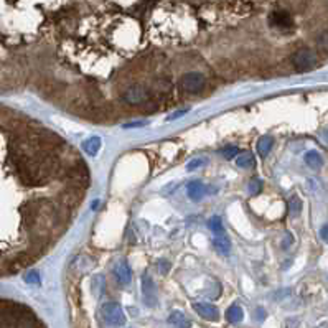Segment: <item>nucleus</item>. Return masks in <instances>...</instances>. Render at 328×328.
I'll return each mask as SVG.
<instances>
[{
    "label": "nucleus",
    "instance_id": "nucleus-1",
    "mask_svg": "<svg viewBox=\"0 0 328 328\" xmlns=\"http://www.w3.org/2000/svg\"><path fill=\"white\" fill-rule=\"evenodd\" d=\"M292 64H294L299 71L307 73V71H312L317 66L318 58L315 55V51H312L310 48H300L292 55Z\"/></svg>",
    "mask_w": 328,
    "mask_h": 328
},
{
    "label": "nucleus",
    "instance_id": "nucleus-2",
    "mask_svg": "<svg viewBox=\"0 0 328 328\" xmlns=\"http://www.w3.org/2000/svg\"><path fill=\"white\" fill-rule=\"evenodd\" d=\"M101 315L107 325H112V326H121L126 323V315H124L122 308L119 303L116 302H107L101 308Z\"/></svg>",
    "mask_w": 328,
    "mask_h": 328
},
{
    "label": "nucleus",
    "instance_id": "nucleus-3",
    "mask_svg": "<svg viewBox=\"0 0 328 328\" xmlns=\"http://www.w3.org/2000/svg\"><path fill=\"white\" fill-rule=\"evenodd\" d=\"M205 76L201 73H196V71H190V73L183 74L182 79H180V85L182 89L187 93H198L205 86Z\"/></svg>",
    "mask_w": 328,
    "mask_h": 328
},
{
    "label": "nucleus",
    "instance_id": "nucleus-4",
    "mask_svg": "<svg viewBox=\"0 0 328 328\" xmlns=\"http://www.w3.org/2000/svg\"><path fill=\"white\" fill-rule=\"evenodd\" d=\"M269 23L271 27L277 28V30H292L294 28V19H292V15L287 14V12L284 10H276L272 12L271 17H269Z\"/></svg>",
    "mask_w": 328,
    "mask_h": 328
},
{
    "label": "nucleus",
    "instance_id": "nucleus-5",
    "mask_svg": "<svg viewBox=\"0 0 328 328\" xmlns=\"http://www.w3.org/2000/svg\"><path fill=\"white\" fill-rule=\"evenodd\" d=\"M147 98H148L147 89L139 85L130 86L127 91L124 93V101L129 104H140V103H144V101H147Z\"/></svg>",
    "mask_w": 328,
    "mask_h": 328
},
{
    "label": "nucleus",
    "instance_id": "nucleus-6",
    "mask_svg": "<svg viewBox=\"0 0 328 328\" xmlns=\"http://www.w3.org/2000/svg\"><path fill=\"white\" fill-rule=\"evenodd\" d=\"M193 310L200 315L201 318L210 320V321H216L219 320V310L211 305V303H205V302H196L193 303Z\"/></svg>",
    "mask_w": 328,
    "mask_h": 328
},
{
    "label": "nucleus",
    "instance_id": "nucleus-7",
    "mask_svg": "<svg viewBox=\"0 0 328 328\" xmlns=\"http://www.w3.org/2000/svg\"><path fill=\"white\" fill-rule=\"evenodd\" d=\"M142 297H144V302L147 307H153L157 303V294H155V284L153 280L145 276L142 279Z\"/></svg>",
    "mask_w": 328,
    "mask_h": 328
},
{
    "label": "nucleus",
    "instance_id": "nucleus-8",
    "mask_svg": "<svg viewBox=\"0 0 328 328\" xmlns=\"http://www.w3.org/2000/svg\"><path fill=\"white\" fill-rule=\"evenodd\" d=\"M114 274L117 277V282L122 284V285H127V284H130V280H132V271H130V267L126 264V262L117 264L116 269H114Z\"/></svg>",
    "mask_w": 328,
    "mask_h": 328
},
{
    "label": "nucleus",
    "instance_id": "nucleus-9",
    "mask_svg": "<svg viewBox=\"0 0 328 328\" xmlns=\"http://www.w3.org/2000/svg\"><path fill=\"white\" fill-rule=\"evenodd\" d=\"M305 163L312 170H320L323 167V158H321V155L317 150H310L305 153Z\"/></svg>",
    "mask_w": 328,
    "mask_h": 328
},
{
    "label": "nucleus",
    "instance_id": "nucleus-10",
    "mask_svg": "<svg viewBox=\"0 0 328 328\" xmlns=\"http://www.w3.org/2000/svg\"><path fill=\"white\" fill-rule=\"evenodd\" d=\"M187 192H188V196L195 201H198L200 198H203V195H205V187H203V183L195 180V182H190L188 187H187Z\"/></svg>",
    "mask_w": 328,
    "mask_h": 328
},
{
    "label": "nucleus",
    "instance_id": "nucleus-11",
    "mask_svg": "<svg viewBox=\"0 0 328 328\" xmlns=\"http://www.w3.org/2000/svg\"><path fill=\"white\" fill-rule=\"evenodd\" d=\"M101 145H103V142H101L99 137H89L88 140H85V144H83V148H85V152L88 155L94 157V155L99 152Z\"/></svg>",
    "mask_w": 328,
    "mask_h": 328
},
{
    "label": "nucleus",
    "instance_id": "nucleus-12",
    "mask_svg": "<svg viewBox=\"0 0 328 328\" xmlns=\"http://www.w3.org/2000/svg\"><path fill=\"white\" fill-rule=\"evenodd\" d=\"M274 145V139L271 135H262L258 140V153L261 157H267V153L271 152V148Z\"/></svg>",
    "mask_w": 328,
    "mask_h": 328
},
{
    "label": "nucleus",
    "instance_id": "nucleus-13",
    "mask_svg": "<svg viewBox=\"0 0 328 328\" xmlns=\"http://www.w3.org/2000/svg\"><path fill=\"white\" fill-rule=\"evenodd\" d=\"M226 318H228L229 323H239V321L244 318V312L239 305H232L226 310Z\"/></svg>",
    "mask_w": 328,
    "mask_h": 328
},
{
    "label": "nucleus",
    "instance_id": "nucleus-14",
    "mask_svg": "<svg viewBox=\"0 0 328 328\" xmlns=\"http://www.w3.org/2000/svg\"><path fill=\"white\" fill-rule=\"evenodd\" d=\"M213 244H214V248H216L221 254H229V251H231V242H229V239L226 236L214 237Z\"/></svg>",
    "mask_w": 328,
    "mask_h": 328
},
{
    "label": "nucleus",
    "instance_id": "nucleus-15",
    "mask_svg": "<svg viewBox=\"0 0 328 328\" xmlns=\"http://www.w3.org/2000/svg\"><path fill=\"white\" fill-rule=\"evenodd\" d=\"M169 321H170L172 325L178 326V328H188L190 326V321L187 320V317H185L182 312H174V313L170 315Z\"/></svg>",
    "mask_w": 328,
    "mask_h": 328
},
{
    "label": "nucleus",
    "instance_id": "nucleus-16",
    "mask_svg": "<svg viewBox=\"0 0 328 328\" xmlns=\"http://www.w3.org/2000/svg\"><path fill=\"white\" fill-rule=\"evenodd\" d=\"M300 210H302V200L299 196H292L289 200V213L292 216H297V214L300 213Z\"/></svg>",
    "mask_w": 328,
    "mask_h": 328
},
{
    "label": "nucleus",
    "instance_id": "nucleus-17",
    "mask_svg": "<svg viewBox=\"0 0 328 328\" xmlns=\"http://www.w3.org/2000/svg\"><path fill=\"white\" fill-rule=\"evenodd\" d=\"M236 163H237V167H241V169H249V167L254 165V158H253L251 153H242L237 157Z\"/></svg>",
    "mask_w": 328,
    "mask_h": 328
},
{
    "label": "nucleus",
    "instance_id": "nucleus-18",
    "mask_svg": "<svg viewBox=\"0 0 328 328\" xmlns=\"http://www.w3.org/2000/svg\"><path fill=\"white\" fill-rule=\"evenodd\" d=\"M208 226H210V229L213 231V232H223L224 231V228H223V221H221V218L219 216H213V218H210V221H208Z\"/></svg>",
    "mask_w": 328,
    "mask_h": 328
},
{
    "label": "nucleus",
    "instance_id": "nucleus-19",
    "mask_svg": "<svg viewBox=\"0 0 328 328\" xmlns=\"http://www.w3.org/2000/svg\"><path fill=\"white\" fill-rule=\"evenodd\" d=\"M317 46H318V50L321 53H326V55H328V30L321 33L320 37L317 38Z\"/></svg>",
    "mask_w": 328,
    "mask_h": 328
},
{
    "label": "nucleus",
    "instance_id": "nucleus-20",
    "mask_svg": "<svg viewBox=\"0 0 328 328\" xmlns=\"http://www.w3.org/2000/svg\"><path fill=\"white\" fill-rule=\"evenodd\" d=\"M249 193L251 195H259L261 193V190H262V180H259V178H253L251 182H249Z\"/></svg>",
    "mask_w": 328,
    "mask_h": 328
},
{
    "label": "nucleus",
    "instance_id": "nucleus-21",
    "mask_svg": "<svg viewBox=\"0 0 328 328\" xmlns=\"http://www.w3.org/2000/svg\"><path fill=\"white\" fill-rule=\"evenodd\" d=\"M237 152H239V150H237V147L228 145V147L221 148V152H219V153H221V155H223V157H224L226 160H232V158H234L236 155H237Z\"/></svg>",
    "mask_w": 328,
    "mask_h": 328
},
{
    "label": "nucleus",
    "instance_id": "nucleus-22",
    "mask_svg": "<svg viewBox=\"0 0 328 328\" xmlns=\"http://www.w3.org/2000/svg\"><path fill=\"white\" fill-rule=\"evenodd\" d=\"M27 284H40V274L37 271H30L25 276Z\"/></svg>",
    "mask_w": 328,
    "mask_h": 328
},
{
    "label": "nucleus",
    "instance_id": "nucleus-23",
    "mask_svg": "<svg viewBox=\"0 0 328 328\" xmlns=\"http://www.w3.org/2000/svg\"><path fill=\"white\" fill-rule=\"evenodd\" d=\"M206 163V160L205 158H196V160H193V162H190L188 165H187V170H195V169H200V167H203Z\"/></svg>",
    "mask_w": 328,
    "mask_h": 328
},
{
    "label": "nucleus",
    "instance_id": "nucleus-24",
    "mask_svg": "<svg viewBox=\"0 0 328 328\" xmlns=\"http://www.w3.org/2000/svg\"><path fill=\"white\" fill-rule=\"evenodd\" d=\"M158 271L165 274V272H169L170 271V264L167 261H160V267H158Z\"/></svg>",
    "mask_w": 328,
    "mask_h": 328
},
{
    "label": "nucleus",
    "instance_id": "nucleus-25",
    "mask_svg": "<svg viewBox=\"0 0 328 328\" xmlns=\"http://www.w3.org/2000/svg\"><path fill=\"white\" fill-rule=\"evenodd\" d=\"M320 237L323 239L325 242H328V224H325L323 228L320 229Z\"/></svg>",
    "mask_w": 328,
    "mask_h": 328
},
{
    "label": "nucleus",
    "instance_id": "nucleus-26",
    "mask_svg": "<svg viewBox=\"0 0 328 328\" xmlns=\"http://www.w3.org/2000/svg\"><path fill=\"white\" fill-rule=\"evenodd\" d=\"M185 114H187V111H177L175 114H172L170 117H167V121H174V119L182 117V116H185Z\"/></svg>",
    "mask_w": 328,
    "mask_h": 328
},
{
    "label": "nucleus",
    "instance_id": "nucleus-27",
    "mask_svg": "<svg viewBox=\"0 0 328 328\" xmlns=\"http://www.w3.org/2000/svg\"><path fill=\"white\" fill-rule=\"evenodd\" d=\"M142 126H145V122H135V124H127L126 127H142Z\"/></svg>",
    "mask_w": 328,
    "mask_h": 328
}]
</instances>
